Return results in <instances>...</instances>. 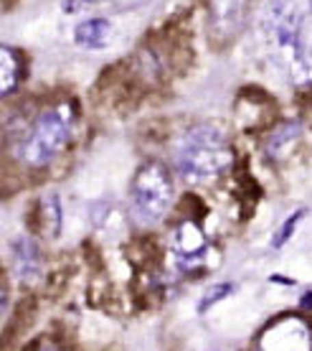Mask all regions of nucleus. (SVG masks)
<instances>
[{"instance_id":"obj_8","label":"nucleus","mask_w":312,"mask_h":351,"mask_svg":"<svg viewBox=\"0 0 312 351\" xmlns=\"http://www.w3.org/2000/svg\"><path fill=\"white\" fill-rule=\"evenodd\" d=\"M114 38V26L109 18H87L81 21L77 28H74V41L81 49H89V51H99V49H107Z\"/></svg>"},{"instance_id":"obj_7","label":"nucleus","mask_w":312,"mask_h":351,"mask_svg":"<svg viewBox=\"0 0 312 351\" xmlns=\"http://www.w3.org/2000/svg\"><path fill=\"white\" fill-rule=\"evenodd\" d=\"M10 267L16 280H21L23 285H31L44 275V255L34 237L21 234L10 242Z\"/></svg>"},{"instance_id":"obj_5","label":"nucleus","mask_w":312,"mask_h":351,"mask_svg":"<svg viewBox=\"0 0 312 351\" xmlns=\"http://www.w3.org/2000/svg\"><path fill=\"white\" fill-rule=\"evenodd\" d=\"M170 252L183 270H193L196 265L206 260L208 237L198 221L183 219L181 224H175L173 234H170Z\"/></svg>"},{"instance_id":"obj_6","label":"nucleus","mask_w":312,"mask_h":351,"mask_svg":"<svg viewBox=\"0 0 312 351\" xmlns=\"http://www.w3.org/2000/svg\"><path fill=\"white\" fill-rule=\"evenodd\" d=\"M249 0H208V26L218 41H231L244 26Z\"/></svg>"},{"instance_id":"obj_11","label":"nucleus","mask_w":312,"mask_h":351,"mask_svg":"<svg viewBox=\"0 0 312 351\" xmlns=\"http://www.w3.org/2000/svg\"><path fill=\"white\" fill-rule=\"evenodd\" d=\"M302 219H304V209L292 211V214H289V217H287V219L277 227V232L272 234L269 247H272V250H282L285 245H289V239L295 237V232H297V227H300V221Z\"/></svg>"},{"instance_id":"obj_13","label":"nucleus","mask_w":312,"mask_h":351,"mask_svg":"<svg viewBox=\"0 0 312 351\" xmlns=\"http://www.w3.org/2000/svg\"><path fill=\"white\" fill-rule=\"evenodd\" d=\"M234 290H236V285L234 282H216V285H211V288L200 295V300H198V313H208L211 308H216L221 300H226L229 295H234Z\"/></svg>"},{"instance_id":"obj_2","label":"nucleus","mask_w":312,"mask_h":351,"mask_svg":"<svg viewBox=\"0 0 312 351\" xmlns=\"http://www.w3.org/2000/svg\"><path fill=\"white\" fill-rule=\"evenodd\" d=\"M234 166V148L213 125H196L175 145V168L185 184H211Z\"/></svg>"},{"instance_id":"obj_15","label":"nucleus","mask_w":312,"mask_h":351,"mask_svg":"<svg viewBox=\"0 0 312 351\" xmlns=\"http://www.w3.org/2000/svg\"><path fill=\"white\" fill-rule=\"evenodd\" d=\"M297 308H300L302 313H310V311H312V290H304L302 295H300V300H297Z\"/></svg>"},{"instance_id":"obj_16","label":"nucleus","mask_w":312,"mask_h":351,"mask_svg":"<svg viewBox=\"0 0 312 351\" xmlns=\"http://www.w3.org/2000/svg\"><path fill=\"white\" fill-rule=\"evenodd\" d=\"M36 351H71V349L61 346V343H44V346H38Z\"/></svg>"},{"instance_id":"obj_10","label":"nucleus","mask_w":312,"mask_h":351,"mask_svg":"<svg viewBox=\"0 0 312 351\" xmlns=\"http://www.w3.org/2000/svg\"><path fill=\"white\" fill-rule=\"evenodd\" d=\"M21 74H23V64H21L18 51L0 44V99L16 92Z\"/></svg>"},{"instance_id":"obj_12","label":"nucleus","mask_w":312,"mask_h":351,"mask_svg":"<svg viewBox=\"0 0 312 351\" xmlns=\"http://www.w3.org/2000/svg\"><path fill=\"white\" fill-rule=\"evenodd\" d=\"M297 138H300V125H297V123L282 125V128H277V130L269 135L267 153H269V156H277V153H282L287 145H292Z\"/></svg>"},{"instance_id":"obj_1","label":"nucleus","mask_w":312,"mask_h":351,"mask_svg":"<svg viewBox=\"0 0 312 351\" xmlns=\"http://www.w3.org/2000/svg\"><path fill=\"white\" fill-rule=\"evenodd\" d=\"M77 125V107L71 102L41 107L31 117H13L5 125V145L23 168L41 171L66 150Z\"/></svg>"},{"instance_id":"obj_14","label":"nucleus","mask_w":312,"mask_h":351,"mask_svg":"<svg viewBox=\"0 0 312 351\" xmlns=\"http://www.w3.org/2000/svg\"><path fill=\"white\" fill-rule=\"evenodd\" d=\"M10 306V290H8V282L0 278V316L8 311Z\"/></svg>"},{"instance_id":"obj_3","label":"nucleus","mask_w":312,"mask_h":351,"mask_svg":"<svg viewBox=\"0 0 312 351\" xmlns=\"http://www.w3.org/2000/svg\"><path fill=\"white\" fill-rule=\"evenodd\" d=\"M173 173L160 160H148L138 168L130 184V214L140 227H153L165 219L173 206Z\"/></svg>"},{"instance_id":"obj_9","label":"nucleus","mask_w":312,"mask_h":351,"mask_svg":"<svg viewBox=\"0 0 312 351\" xmlns=\"http://www.w3.org/2000/svg\"><path fill=\"white\" fill-rule=\"evenodd\" d=\"M38 224H41V232H44L46 239H56L61 234V227H64V209H61V199L59 193H46L41 204H38Z\"/></svg>"},{"instance_id":"obj_4","label":"nucleus","mask_w":312,"mask_h":351,"mask_svg":"<svg viewBox=\"0 0 312 351\" xmlns=\"http://www.w3.org/2000/svg\"><path fill=\"white\" fill-rule=\"evenodd\" d=\"M252 351H312V318L279 313L257 334Z\"/></svg>"}]
</instances>
